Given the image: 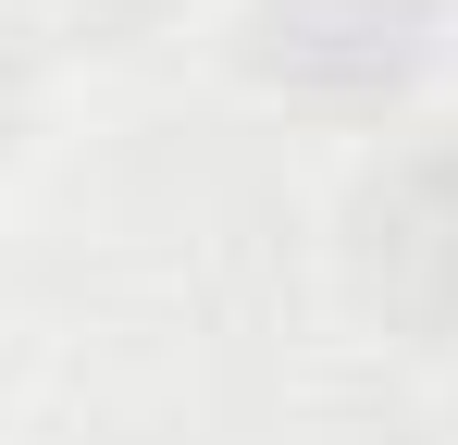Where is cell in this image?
Masks as SVG:
<instances>
[{
    "mask_svg": "<svg viewBox=\"0 0 458 445\" xmlns=\"http://www.w3.org/2000/svg\"><path fill=\"white\" fill-rule=\"evenodd\" d=\"M335 285L396 347H458V124H409L347 173Z\"/></svg>",
    "mask_w": 458,
    "mask_h": 445,
    "instance_id": "6da1fadb",
    "label": "cell"
},
{
    "mask_svg": "<svg viewBox=\"0 0 458 445\" xmlns=\"http://www.w3.org/2000/svg\"><path fill=\"white\" fill-rule=\"evenodd\" d=\"M446 38V0H235V63L298 112H396Z\"/></svg>",
    "mask_w": 458,
    "mask_h": 445,
    "instance_id": "7a4b0ae2",
    "label": "cell"
},
{
    "mask_svg": "<svg viewBox=\"0 0 458 445\" xmlns=\"http://www.w3.org/2000/svg\"><path fill=\"white\" fill-rule=\"evenodd\" d=\"M50 63H63L50 13L38 0H0V173L50 137Z\"/></svg>",
    "mask_w": 458,
    "mask_h": 445,
    "instance_id": "3957f363",
    "label": "cell"
},
{
    "mask_svg": "<svg viewBox=\"0 0 458 445\" xmlns=\"http://www.w3.org/2000/svg\"><path fill=\"white\" fill-rule=\"evenodd\" d=\"M50 13V38H87V50H137L174 0H38Z\"/></svg>",
    "mask_w": 458,
    "mask_h": 445,
    "instance_id": "277c9868",
    "label": "cell"
}]
</instances>
